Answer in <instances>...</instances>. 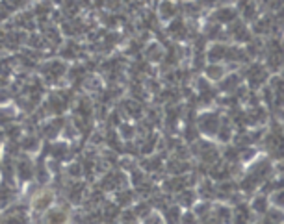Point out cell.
<instances>
[{
	"instance_id": "1",
	"label": "cell",
	"mask_w": 284,
	"mask_h": 224,
	"mask_svg": "<svg viewBox=\"0 0 284 224\" xmlns=\"http://www.w3.org/2000/svg\"><path fill=\"white\" fill-rule=\"evenodd\" d=\"M221 117L213 112H206L199 117V132L205 133L206 137H215L217 130L221 126Z\"/></svg>"
},
{
	"instance_id": "2",
	"label": "cell",
	"mask_w": 284,
	"mask_h": 224,
	"mask_svg": "<svg viewBox=\"0 0 284 224\" xmlns=\"http://www.w3.org/2000/svg\"><path fill=\"white\" fill-rule=\"evenodd\" d=\"M245 80L249 82L251 87H264V85L268 84V80H270V72L268 69L260 63H253L251 67L247 69L245 72Z\"/></svg>"
},
{
	"instance_id": "3",
	"label": "cell",
	"mask_w": 284,
	"mask_h": 224,
	"mask_svg": "<svg viewBox=\"0 0 284 224\" xmlns=\"http://www.w3.org/2000/svg\"><path fill=\"white\" fill-rule=\"evenodd\" d=\"M249 208H251V211H253V215H260V217H264V215L268 213V210L271 208L270 195H266V193H262V191L255 193L253 200L249 202Z\"/></svg>"
},
{
	"instance_id": "4",
	"label": "cell",
	"mask_w": 284,
	"mask_h": 224,
	"mask_svg": "<svg viewBox=\"0 0 284 224\" xmlns=\"http://www.w3.org/2000/svg\"><path fill=\"white\" fill-rule=\"evenodd\" d=\"M243 84V78L238 74V72H232V74H225V76L219 80V89L223 93H234L238 91Z\"/></svg>"
},
{
	"instance_id": "5",
	"label": "cell",
	"mask_w": 284,
	"mask_h": 224,
	"mask_svg": "<svg viewBox=\"0 0 284 224\" xmlns=\"http://www.w3.org/2000/svg\"><path fill=\"white\" fill-rule=\"evenodd\" d=\"M227 54H228V47L227 45H221V43H213L212 47L208 49V52H206L210 63H221V61H225V59H227Z\"/></svg>"
},
{
	"instance_id": "6",
	"label": "cell",
	"mask_w": 284,
	"mask_h": 224,
	"mask_svg": "<svg viewBox=\"0 0 284 224\" xmlns=\"http://www.w3.org/2000/svg\"><path fill=\"white\" fill-rule=\"evenodd\" d=\"M213 21L219 22V24H232L234 21H238V11L230 6L219 7V9L213 13Z\"/></svg>"
},
{
	"instance_id": "7",
	"label": "cell",
	"mask_w": 284,
	"mask_h": 224,
	"mask_svg": "<svg viewBox=\"0 0 284 224\" xmlns=\"http://www.w3.org/2000/svg\"><path fill=\"white\" fill-rule=\"evenodd\" d=\"M225 74H227V70H225L223 63H208V67L205 70L206 80H210V82H219Z\"/></svg>"
},
{
	"instance_id": "8",
	"label": "cell",
	"mask_w": 284,
	"mask_h": 224,
	"mask_svg": "<svg viewBox=\"0 0 284 224\" xmlns=\"http://www.w3.org/2000/svg\"><path fill=\"white\" fill-rule=\"evenodd\" d=\"M213 217H215V221L221 224H230L232 223V210L228 208V206H219L217 210H213Z\"/></svg>"
},
{
	"instance_id": "9",
	"label": "cell",
	"mask_w": 284,
	"mask_h": 224,
	"mask_svg": "<svg viewBox=\"0 0 284 224\" xmlns=\"http://www.w3.org/2000/svg\"><path fill=\"white\" fill-rule=\"evenodd\" d=\"M217 139L221 143H228L232 139V126H230V120H223L221 122L219 130H217Z\"/></svg>"
},
{
	"instance_id": "10",
	"label": "cell",
	"mask_w": 284,
	"mask_h": 224,
	"mask_svg": "<svg viewBox=\"0 0 284 224\" xmlns=\"http://www.w3.org/2000/svg\"><path fill=\"white\" fill-rule=\"evenodd\" d=\"M270 204L271 208H277V210L284 211V189L273 191L270 195Z\"/></svg>"
},
{
	"instance_id": "11",
	"label": "cell",
	"mask_w": 284,
	"mask_h": 224,
	"mask_svg": "<svg viewBox=\"0 0 284 224\" xmlns=\"http://www.w3.org/2000/svg\"><path fill=\"white\" fill-rule=\"evenodd\" d=\"M169 30H171V35H175V37H178V39L186 37V24L182 21H175L169 26Z\"/></svg>"
},
{
	"instance_id": "12",
	"label": "cell",
	"mask_w": 284,
	"mask_h": 224,
	"mask_svg": "<svg viewBox=\"0 0 284 224\" xmlns=\"http://www.w3.org/2000/svg\"><path fill=\"white\" fill-rule=\"evenodd\" d=\"M160 15H162L163 19H171L175 15V4L169 2V0H163L162 6H160Z\"/></svg>"
},
{
	"instance_id": "13",
	"label": "cell",
	"mask_w": 284,
	"mask_h": 224,
	"mask_svg": "<svg viewBox=\"0 0 284 224\" xmlns=\"http://www.w3.org/2000/svg\"><path fill=\"white\" fill-rule=\"evenodd\" d=\"M203 2H205V4H213L215 0H203Z\"/></svg>"
},
{
	"instance_id": "14",
	"label": "cell",
	"mask_w": 284,
	"mask_h": 224,
	"mask_svg": "<svg viewBox=\"0 0 284 224\" xmlns=\"http://www.w3.org/2000/svg\"><path fill=\"white\" fill-rule=\"evenodd\" d=\"M283 78H284V67H283Z\"/></svg>"
}]
</instances>
